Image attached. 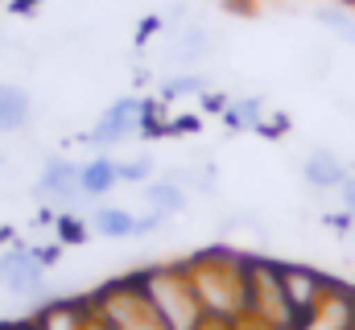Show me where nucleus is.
Wrapping results in <instances>:
<instances>
[{
  "mask_svg": "<svg viewBox=\"0 0 355 330\" xmlns=\"http://www.w3.org/2000/svg\"><path fill=\"white\" fill-rule=\"evenodd\" d=\"M153 112H157L153 99L124 95V99H116V103L91 124V132L83 137V141L95 145V149H112V145H120V141H128V137H137V132H157Z\"/></svg>",
  "mask_w": 355,
  "mask_h": 330,
  "instance_id": "39448f33",
  "label": "nucleus"
},
{
  "mask_svg": "<svg viewBox=\"0 0 355 330\" xmlns=\"http://www.w3.org/2000/svg\"><path fill=\"white\" fill-rule=\"evenodd\" d=\"M145 207L157 211V215H166V219H174V215L186 211V186L170 182L166 173L157 182H145Z\"/></svg>",
  "mask_w": 355,
  "mask_h": 330,
  "instance_id": "2eb2a0df",
  "label": "nucleus"
},
{
  "mask_svg": "<svg viewBox=\"0 0 355 330\" xmlns=\"http://www.w3.org/2000/svg\"><path fill=\"white\" fill-rule=\"evenodd\" d=\"M223 124L227 128H265V99L261 95L227 99L223 103Z\"/></svg>",
  "mask_w": 355,
  "mask_h": 330,
  "instance_id": "f3484780",
  "label": "nucleus"
},
{
  "mask_svg": "<svg viewBox=\"0 0 355 330\" xmlns=\"http://www.w3.org/2000/svg\"><path fill=\"white\" fill-rule=\"evenodd\" d=\"M37 198L58 207V211H71L83 202V186H79V162L71 157H50L42 177H37Z\"/></svg>",
  "mask_w": 355,
  "mask_h": 330,
  "instance_id": "6e6552de",
  "label": "nucleus"
},
{
  "mask_svg": "<svg viewBox=\"0 0 355 330\" xmlns=\"http://www.w3.org/2000/svg\"><path fill=\"white\" fill-rule=\"evenodd\" d=\"M0 272H4V293L17 302H37L50 285V268L37 260L33 248H8L0 252Z\"/></svg>",
  "mask_w": 355,
  "mask_h": 330,
  "instance_id": "0eeeda50",
  "label": "nucleus"
},
{
  "mask_svg": "<svg viewBox=\"0 0 355 330\" xmlns=\"http://www.w3.org/2000/svg\"><path fill=\"white\" fill-rule=\"evenodd\" d=\"M4 165H8V157H4V153H0V173H4Z\"/></svg>",
  "mask_w": 355,
  "mask_h": 330,
  "instance_id": "b1692460",
  "label": "nucleus"
},
{
  "mask_svg": "<svg viewBox=\"0 0 355 330\" xmlns=\"http://www.w3.org/2000/svg\"><path fill=\"white\" fill-rule=\"evenodd\" d=\"M116 169H120V182H128V186H145V182L153 177V157H149V153H137V157L116 162Z\"/></svg>",
  "mask_w": 355,
  "mask_h": 330,
  "instance_id": "aec40b11",
  "label": "nucleus"
},
{
  "mask_svg": "<svg viewBox=\"0 0 355 330\" xmlns=\"http://www.w3.org/2000/svg\"><path fill=\"white\" fill-rule=\"evenodd\" d=\"M91 310H95L99 330H166L162 314L153 310V302L145 297V289L137 285V277L99 285L91 293Z\"/></svg>",
  "mask_w": 355,
  "mask_h": 330,
  "instance_id": "7ed1b4c3",
  "label": "nucleus"
},
{
  "mask_svg": "<svg viewBox=\"0 0 355 330\" xmlns=\"http://www.w3.org/2000/svg\"><path fill=\"white\" fill-rule=\"evenodd\" d=\"M137 285L145 289V297L162 314L166 330H202L207 327V314H202L198 293L190 285L186 260L182 264H153V268L137 272Z\"/></svg>",
  "mask_w": 355,
  "mask_h": 330,
  "instance_id": "f03ea898",
  "label": "nucleus"
},
{
  "mask_svg": "<svg viewBox=\"0 0 355 330\" xmlns=\"http://www.w3.org/2000/svg\"><path fill=\"white\" fill-rule=\"evenodd\" d=\"M79 186H83V198H107L120 186V169H116L112 157L95 153L91 162L79 165Z\"/></svg>",
  "mask_w": 355,
  "mask_h": 330,
  "instance_id": "f8f14e48",
  "label": "nucleus"
},
{
  "mask_svg": "<svg viewBox=\"0 0 355 330\" xmlns=\"http://www.w3.org/2000/svg\"><path fill=\"white\" fill-rule=\"evenodd\" d=\"M91 330H99V322H95V327H91Z\"/></svg>",
  "mask_w": 355,
  "mask_h": 330,
  "instance_id": "a878e982",
  "label": "nucleus"
},
{
  "mask_svg": "<svg viewBox=\"0 0 355 330\" xmlns=\"http://www.w3.org/2000/svg\"><path fill=\"white\" fill-rule=\"evenodd\" d=\"M95 327V310H91V297H62V302H50L29 330H91Z\"/></svg>",
  "mask_w": 355,
  "mask_h": 330,
  "instance_id": "1a4fd4ad",
  "label": "nucleus"
},
{
  "mask_svg": "<svg viewBox=\"0 0 355 330\" xmlns=\"http://www.w3.org/2000/svg\"><path fill=\"white\" fill-rule=\"evenodd\" d=\"M339 198H343V211L355 215V173H347V182L339 186Z\"/></svg>",
  "mask_w": 355,
  "mask_h": 330,
  "instance_id": "5701e85b",
  "label": "nucleus"
},
{
  "mask_svg": "<svg viewBox=\"0 0 355 330\" xmlns=\"http://www.w3.org/2000/svg\"><path fill=\"white\" fill-rule=\"evenodd\" d=\"M87 227L99 240H132L137 236V215L128 207H95Z\"/></svg>",
  "mask_w": 355,
  "mask_h": 330,
  "instance_id": "ddd939ff",
  "label": "nucleus"
},
{
  "mask_svg": "<svg viewBox=\"0 0 355 330\" xmlns=\"http://www.w3.org/2000/svg\"><path fill=\"white\" fill-rule=\"evenodd\" d=\"M215 50V42H211V33L202 29V25H186L182 33H178V42L170 46V58H174L178 67H194V62H202L207 54Z\"/></svg>",
  "mask_w": 355,
  "mask_h": 330,
  "instance_id": "dca6fc26",
  "label": "nucleus"
},
{
  "mask_svg": "<svg viewBox=\"0 0 355 330\" xmlns=\"http://www.w3.org/2000/svg\"><path fill=\"white\" fill-rule=\"evenodd\" d=\"M54 227H58V240H62V244H79V240L91 232V227H79V223H75V215H62Z\"/></svg>",
  "mask_w": 355,
  "mask_h": 330,
  "instance_id": "412c9836",
  "label": "nucleus"
},
{
  "mask_svg": "<svg viewBox=\"0 0 355 330\" xmlns=\"http://www.w3.org/2000/svg\"><path fill=\"white\" fill-rule=\"evenodd\" d=\"M318 25H327L335 37L355 46V12H347V8H318Z\"/></svg>",
  "mask_w": 355,
  "mask_h": 330,
  "instance_id": "6ab92c4d",
  "label": "nucleus"
},
{
  "mask_svg": "<svg viewBox=\"0 0 355 330\" xmlns=\"http://www.w3.org/2000/svg\"><path fill=\"white\" fill-rule=\"evenodd\" d=\"M207 87L211 79L207 75H198V71H182L174 79L162 82V99H182V95H207Z\"/></svg>",
  "mask_w": 355,
  "mask_h": 330,
  "instance_id": "a211bd4d",
  "label": "nucleus"
},
{
  "mask_svg": "<svg viewBox=\"0 0 355 330\" xmlns=\"http://www.w3.org/2000/svg\"><path fill=\"white\" fill-rule=\"evenodd\" d=\"M248 318L265 330H293V314L281 289V260L248 256Z\"/></svg>",
  "mask_w": 355,
  "mask_h": 330,
  "instance_id": "20e7f679",
  "label": "nucleus"
},
{
  "mask_svg": "<svg viewBox=\"0 0 355 330\" xmlns=\"http://www.w3.org/2000/svg\"><path fill=\"white\" fill-rule=\"evenodd\" d=\"M186 272L211 322L236 327L240 318H248V256H236L227 248H207L194 260H186Z\"/></svg>",
  "mask_w": 355,
  "mask_h": 330,
  "instance_id": "f257e3e1",
  "label": "nucleus"
},
{
  "mask_svg": "<svg viewBox=\"0 0 355 330\" xmlns=\"http://www.w3.org/2000/svg\"><path fill=\"white\" fill-rule=\"evenodd\" d=\"M297 330H355V289L331 285L327 302H322Z\"/></svg>",
  "mask_w": 355,
  "mask_h": 330,
  "instance_id": "9d476101",
  "label": "nucleus"
},
{
  "mask_svg": "<svg viewBox=\"0 0 355 330\" xmlns=\"http://www.w3.org/2000/svg\"><path fill=\"white\" fill-rule=\"evenodd\" d=\"M162 227H166V215H157V211L137 215V236H157Z\"/></svg>",
  "mask_w": 355,
  "mask_h": 330,
  "instance_id": "4be33fe9",
  "label": "nucleus"
},
{
  "mask_svg": "<svg viewBox=\"0 0 355 330\" xmlns=\"http://www.w3.org/2000/svg\"><path fill=\"white\" fill-rule=\"evenodd\" d=\"M331 285L335 281H327L310 264H281V289H285V302H289V314H293V330L327 302Z\"/></svg>",
  "mask_w": 355,
  "mask_h": 330,
  "instance_id": "423d86ee",
  "label": "nucleus"
},
{
  "mask_svg": "<svg viewBox=\"0 0 355 330\" xmlns=\"http://www.w3.org/2000/svg\"><path fill=\"white\" fill-rule=\"evenodd\" d=\"M0 293H4V272H0Z\"/></svg>",
  "mask_w": 355,
  "mask_h": 330,
  "instance_id": "393cba45",
  "label": "nucleus"
},
{
  "mask_svg": "<svg viewBox=\"0 0 355 330\" xmlns=\"http://www.w3.org/2000/svg\"><path fill=\"white\" fill-rule=\"evenodd\" d=\"M29 116H33V99L12 82H0V137L21 132L29 124Z\"/></svg>",
  "mask_w": 355,
  "mask_h": 330,
  "instance_id": "4468645a",
  "label": "nucleus"
},
{
  "mask_svg": "<svg viewBox=\"0 0 355 330\" xmlns=\"http://www.w3.org/2000/svg\"><path fill=\"white\" fill-rule=\"evenodd\" d=\"M347 162L339 157V153H331V149H314V153H306V162H302V177H306V186L310 190H339L343 182H347Z\"/></svg>",
  "mask_w": 355,
  "mask_h": 330,
  "instance_id": "9b49d317",
  "label": "nucleus"
}]
</instances>
